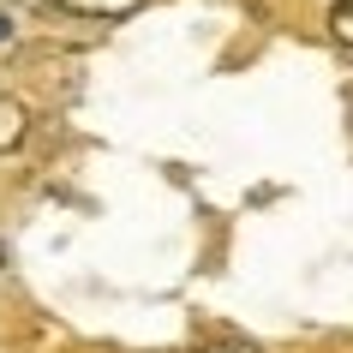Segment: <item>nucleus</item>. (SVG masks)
<instances>
[{"label":"nucleus","mask_w":353,"mask_h":353,"mask_svg":"<svg viewBox=\"0 0 353 353\" xmlns=\"http://www.w3.org/2000/svg\"><path fill=\"white\" fill-rule=\"evenodd\" d=\"M24 126H30V114H24V102H12V96H0V150H19V144H24Z\"/></svg>","instance_id":"nucleus-1"},{"label":"nucleus","mask_w":353,"mask_h":353,"mask_svg":"<svg viewBox=\"0 0 353 353\" xmlns=\"http://www.w3.org/2000/svg\"><path fill=\"white\" fill-rule=\"evenodd\" d=\"M54 6H66V12H84V19H120V12H132L138 0H54Z\"/></svg>","instance_id":"nucleus-2"},{"label":"nucleus","mask_w":353,"mask_h":353,"mask_svg":"<svg viewBox=\"0 0 353 353\" xmlns=\"http://www.w3.org/2000/svg\"><path fill=\"white\" fill-rule=\"evenodd\" d=\"M330 37L353 54V0H335V12H330Z\"/></svg>","instance_id":"nucleus-3"},{"label":"nucleus","mask_w":353,"mask_h":353,"mask_svg":"<svg viewBox=\"0 0 353 353\" xmlns=\"http://www.w3.org/2000/svg\"><path fill=\"white\" fill-rule=\"evenodd\" d=\"M198 353H258V347H252L245 335H216V341H204Z\"/></svg>","instance_id":"nucleus-4"},{"label":"nucleus","mask_w":353,"mask_h":353,"mask_svg":"<svg viewBox=\"0 0 353 353\" xmlns=\"http://www.w3.org/2000/svg\"><path fill=\"white\" fill-rule=\"evenodd\" d=\"M0 37H12V24H6V19H0Z\"/></svg>","instance_id":"nucleus-5"},{"label":"nucleus","mask_w":353,"mask_h":353,"mask_svg":"<svg viewBox=\"0 0 353 353\" xmlns=\"http://www.w3.org/2000/svg\"><path fill=\"white\" fill-rule=\"evenodd\" d=\"M0 263H6V245H0Z\"/></svg>","instance_id":"nucleus-6"}]
</instances>
